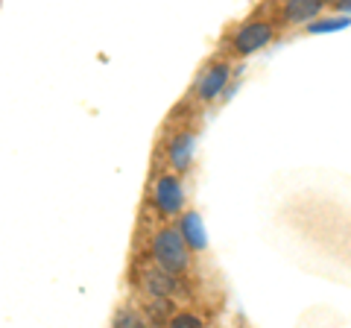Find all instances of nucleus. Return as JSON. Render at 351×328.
Wrapping results in <instances>:
<instances>
[{"label":"nucleus","instance_id":"obj_1","mask_svg":"<svg viewBox=\"0 0 351 328\" xmlns=\"http://www.w3.org/2000/svg\"><path fill=\"white\" fill-rule=\"evenodd\" d=\"M156 258L161 261V267H167L170 272L182 270L188 264V249H184V237L176 229H164L156 237Z\"/></svg>","mask_w":351,"mask_h":328},{"label":"nucleus","instance_id":"obj_5","mask_svg":"<svg viewBox=\"0 0 351 328\" xmlns=\"http://www.w3.org/2000/svg\"><path fill=\"white\" fill-rule=\"evenodd\" d=\"M182 232H184L182 237L188 240L193 249H202V246H205V226H202V220H199V214H188V217H184Z\"/></svg>","mask_w":351,"mask_h":328},{"label":"nucleus","instance_id":"obj_9","mask_svg":"<svg viewBox=\"0 0 351 328\" xmlns=\"http://www.w3.org/2000/svg\"><path fill=\"white\" fill-rule=\"evenodd\" d=\"M173 325L176 328H196V325H202V323L196 320V316H191V314H182V316H176V320H173Z\"/></svg>","mask_w":351,"mask_h":328},{"label":"nucleus","instance_id":"obj_2","mask_svg":"<svg viewBox=\"0 0 351 328\" xmlns=\"http://www.w3.org/2000/svg\"><path fill=\"white\" fill-rule=\"evenodd\" d=\"M269 38H272V30L267 24H249L246 30H240L234 45H237L240 53H252V50H258L263 45H269Z\"/></svg>","mask_w":351,"mask_h":328},{"label":"nucleus","instance_id":"obj_6","mask_svg":"<svg viewBox=\"0 0 351 328\" xmlns=\"http://www.w3.org/2000/svg\"><path fill=\"white\" fill-rule=\"evenodd\" d=\"M322 9V0H290L287 3V18L290 21H307Z\"/></svg>","mask_w":351,"mask_h":328},{"label":"nucleus","instance_id":"obj_7","mask_svg":"<svg viewBox=\"0 0 351 328\" xmlns=\"http://www.w3.org/2000/svg\"><path fill=\"white\" fill-rule=\"evenodd\" d=\"M191 150H193V138H191V135H179V138L173 141L170 156H173V164H176V167H188Z\"/></svg>","mask_w":351,"mask_h":328},{"label":"nucleus","instance_id":"obj_10","mask_svg":"<svg viewBox=\"0 0 351 328\" xmlns=\"http://www.w3.org/2000/svg\"><path fill=\"white\" fill-rule=\"evenodd\" d=\"M348 21H328V24H313V32H322V30H337V27H346Z\"/></svg>","mask_w":351,"mask_h":328},{"label":"nucleus","instance_id":"obj_8","mask_svg":"<svg viewBox=\"0 0 351 328\" xmlns=\"http://www.w3.org/2000/svg\"><path fill=\"white\" fill-rule=\"evenodd\" d=\"M147 290L158 293V296H167V293L173 290V279H167L164 272H149L147 276Z\"/></svg>","mask_w":351,"mask_h":328},{"label":"nucleus","instance_id":"obj_4","mask_svg":"<svg viewBox=\"0 0 351 328\" xmlns=\"http://www.w3.org/2000/svg\"><path fill=\"white\" fill-rule=\"evenodd\" d=\"M226 80H228V68L226 65H214V68L205 73V80L199 82V91H202L205 100H211V97H217L219 91H223Z\"/></svg>","mask_w":351,"mask_h":328},{"label":"nucleus","instance_id":"obj_11","mask_svg":"<svg viewBox=\"0 0 351 328\" xmlns=\"http://www.w3.org/2000/svg\"><path fill=\"white\" fill-rule=\"evenodd\" d=\"M138 325V316H120V320H117V325Z\"/></svg>","mask_w":351,"mask_h":328},{"label":"nucleus","instance_id":"obj_3","mask_svg":"<svg viewBox=\"0 0 351 328\" xmlns=\"http://www.w3.org/2000/svg\"><path fill=\"white\" fill-rule=\"evenodd\" d=\"M156 196H158V205H161V209L167 211V214H173V211L182 209V188H179V182H176L173 176H167V179L158 182Z\"/></svg>","mask_w":351,"mask_h":328}]
</instances>
